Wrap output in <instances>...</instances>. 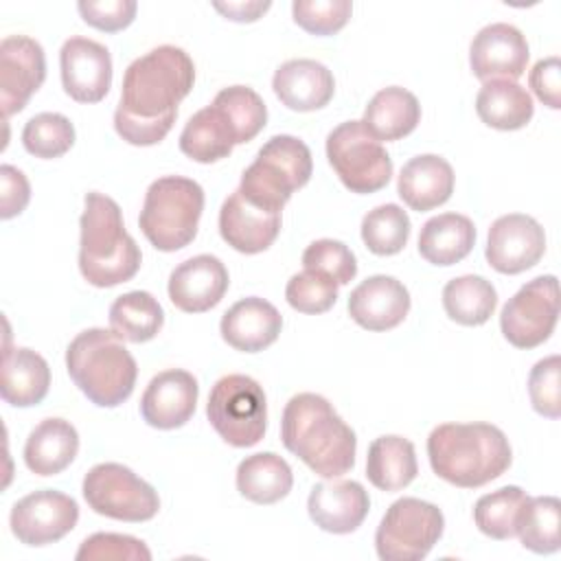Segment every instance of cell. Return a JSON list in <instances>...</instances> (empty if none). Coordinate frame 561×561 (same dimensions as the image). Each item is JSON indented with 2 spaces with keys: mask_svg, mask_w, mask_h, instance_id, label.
Wrapping results in <instances>:
<instances>
[{
  "mask_svg": "<svg viewBox=\"0 0 561 561\" xmlns=\"http://www.w3.org/2000/svg\"><path fill=\"white\" fill-rule=\"evenodd\" d=\"M280 440L313 473L329 480L348 473L355 465V432L316 392H300L287 401L280 419Z\"/></svg>",
  "mask_w": 561,
  "mask_h": 561,
  "instance_id": "cell-1",
  "label": "cell"
},
{
  "mask_svg": "<svg viewBox=\"0 0 561 561\" xmlns=\"http://www.w3.org/2000/svg\"><path fill=\"white\" fill-rule=\"evenodd\" d=\"M432 471L460 489H478L500 478L513 460L504 432L491 423H443L427 436Z\"/></svg>",
  "mask_w": 561,
  "mask_h": 561,
  "instance_id": "cell-2",
  "label": "cell"
},
{
  "mask_svg": "<svg viewBox=\"0 0 561 561\" xmlns=\"http://www.w3.org/2000/svg\"><path fill=\"white\" fill-rule=\"evenodd\" d=\"M193 83L195 66L188 53L171 44L158 46L127 66L114 116L129 121L178 116V105Z\"/></svg>",
  "mask_w": 561,
  "mask_h": 561,
  "instance_id": "cell-3",
  "label": "cell"
},
{
  "mask_svg": "<svg viewBox=\"0 0 561 561\" xmlns=\"http://www.w3.org/2000/svg\"><path fill=\"white\" fill-rule=\"evenodd\" d=\"M79 221V272L94 287H114L127 283L140 270V248L125 230L121 206L103 195L88 193Z\"/></svg>",
  "mask_w": 561,
  "mask_h": 561,
  "instance_id": "cell-4",
  "label": "cell"
},
{
  "mask_svg": "<svg viewBox=\"0 0 561 561\" xmlns=\"http://www.w3.org/2000/svg\"><path fill=\"white\" fill-rule=\"evenodd\" d=\"M66 368L75 386L99 408H116L134 392V355L107 329H85L66 348Z\"/></svg>",
  "mask_w": 561,
  "mask_h": 561,
  "instance_id": "cell-5",
  "label": "cell"
},
{
  "mask_svg": "<svg viewBox=\"0 0 561 561\" xmlns=\"http://www.w3.org/2000/svg\"><path fill=\"white\" fill-rule=\"evenodd\" d=\"M202 210L204 191L195 180L164 175L149 184L138 226L156 250L175 252L195 239Z\"/></svg>",
  "mask_w": 561,
  "mask_h": 561,
  "instance_id": "cell-6",
  "label": "cell"
},
{
  "mask_svg": "<svg viewBox=\"0 0 561 561\" xmlns=\"http://www.w3.org/2000/svg\"><path fill=\"white\" fill-rule=\"evenodd\" d=\"M313 173L309 147L289 134L272 136L243 171L239 193L254 206L280 213L296 188H302Z\"/></svg>",
  "mask_w": 561,
  "mask_h": 561,
  "instance_id": "cell-7",
  "label": "cell"
},
{
  "mask_svg": "<svg viewBox=\"0 0 561 561\" xmlns=\"http://www.w3.org/2000/svg\"><path fill=\"white\" fill-rule=\"evenodd\" d=\"M206 416L228 445L252 447L263 438L267 427L265 392L248 375H226L217 379L208 394Z\"/></svg>",
  "mask_w": 561,
  "mask_h": 561,
  "instance_id": "cell-8",
  "label": "cell"
},
{
  "mask_svg": "<svg viewBox=\"0 0 561 561\" xmlns=\"http://www.w3.org/2000/svg\"><path fill=\"white\" fill-rule=\"evenodd\" d=\"M327 158L340 182L357 195L383 188L392 178V160L362 121H346L327 136Z\"/></svg>",
  "mask_w": 561,
  "mask_h": 561,
  "instance_id": "cell-9",
  "label": "cell"
},
{
  "mask_svg": "<svg viewBox=\"0 0 561 561\" xmlns=\"http://www.w3.org/2000/svg\"><path fill=\"white\" fill-rule=\"evenodd\" d=\"M443 511L419 497L392 502L375 533V548L383 561H421L440 539Z\"/></svg>",
  "mask_w": 561,
  "mask_h": 561,
  "instance_id": "cell-10",
  "label": "cell"
},
{
  "mask_svg": "<svg viewBox=\"0 0 561 561\" xmlns=\"http://www.w3.org/2000/svg\"><path fill=\"white\" fill-rule=\"evenodd\" d=\"M88 506L105 517L121 522H147L158 515V491L118 462L94 465L83 478Z\"/></svg>",
  "mask_w": 561,
  "mask_h": 561,
  "instance_id": "cell-11",
  "label": "cell"
},
{
  "mask_svg": "<svg viewBox=\"0 0 561 561\" xmlns=\"http://www.w3.org/2000/svg\"><path fill=\"white\" fill-rule=\"evenodd\" d=\"M559 320V283L546 274L528 280L502 307L500 329L515 348H535L543 344Z\"/></svg>",
  "mask_w": 561,
  "mask_h": 561,
  "instance_id": "cell-12",
  "label": "cell"
},
{
  "mask_svg": "<svg viewBox=\"0 0 561 561\" xmlns=\"http://www.w3.org/2000/svg\"><path fill=\"white\" fill-rule=\"evenodd\" d=\"M79 522L77 502L55 489L24 495L11 508V533L24 546H48L66 537Z\"/></svg>",
  "mask_w": 561,
  "mask_h": 561,
  "instance_id": "cell-13",
  "label": "cell"
},
{
  "mask_svg": "<svg viewBox=\"0 0 561 561\" xmlns=\"http://www.w3.org/2000/svg\"><path fill=\"white\" fill-rule=\"evenodd\" d=\"M46 79V57L28 35H9L0 42V105L4 118L22 112Z\"/></svg>",
  "mask_w": 561,
  "mask_h": 561,
  "instance_id": "cell-14",
  "label": "cell"
},
{
  "mask_svg": "<svg viewBox=\"0 0 561 561\" xmlns=\"http://www.w3.org/2000/svg\"><path fill=\"white\" fill-rule=\"evenodd\" d=\"M546 252V232L537 219L522 213L497 217L489 228L484 256L500 274H519L539 263Z\"/></svg>",
  "mask_w": 561,
  "mask_h": 561,
  "instance_id": "cell-15",
  "label": "cell"
},
{
  "mask_svg": "<svg viewBox=\"0 0 561 561\" xmlns=\"http://www.w3.org/2000/svg\"><path fill=\"white\" fill-rule=\"evenodd\" d=\"M64 92L77 103H99L112 85L110 50L88 37H70L59 50Z\"/></svg>",
  "mask_w": 561,
  "mask_h": 561,
  "instance_id": "cell-16",
  "label": "cell"
},
{
  "mask_svg": "<svg viewBox=\"0 0 561 561\" xmlns=\"http://www.w3.org/2000/svg\"><path fill=\"white\" fill-rule=\"evenodd\" d=\"M528 42L522 31L506 22H495L478 31L469 46V66L480 81H515L528 66Z\"/></svg>",
  "mask_w": 561,
  "mask_h": 561,
  "instance_id": "cell-17",
  "label": "cell"
},
{
  "mask_svg": "<svg viewBox=\"0 0 561 561\" xmlns=\"http://www.w3.org/2000/svg\"><path fill=\"white\" fill-rule=\"evenodd\" d=\"M199 397L197 379L182 368L151 377L140 399V414L156 430H175L191 421Z\"/></svg>",
  "mask_w": 561,
  "mask_h": 561,
  "instance_id": "cell-18",
  "label": "cell"
},
{
  "mask_svg": "<svg viewBox=\"0 0 561 561\" xmlns=\"http://www.w3.org/2000/svg\"><path fill=\"white\" fill-rule=\"evenodd\" d=\"M230 285L226 265L213 254L182 261L169 276V298L186 313H204L221 302Z\"/></svg>",
  "mask_w": 561,
  "mask_h": 561,
  "instance_id": "cell-19",
  "label": "cell"
},
{
  "mask_svg": "<svg viewBox=\"0 0 561 561\" xmlns=\"http://www.w3.org/2000/svg\"><path fill=\"white\" fill-rule=\"evenodd\" d=\"M370 508L368 491L355 480L318 482L307 500L311 522L333 535H346L362 526Z\"/></svg>",
  "mask_w": 561,
  "mask_h": 561,
  "instance_id": "cell-20",
  "label": "cell"
},
{
  "mask_svg": "<svg viewBox=\"0 0 561 561\" xmlns=\"http://www.w3.org/2000/svg\"><path fill=\"white\" fill-rule=\"evenodd\" d=\"M408 311L410 294L394 276H368L348 296V316L368 331H390L405 320Z\"/></svg>",
  "mask_w": 561,
  "mask_h": 561,
  "instance_id": "cell-21",
  "label": "cell"
},
{
  "mask_svg": "<svg viewBox=\"0 0 561 561\" xmlns=\"http://www.w3.org/2000/svg\"><path fill=\"white\" fill-rule=\"evenodd\" d=\"M278 232L280 213H270L250 204L239 188L221 204L219 234L237 252L259 254L276 241Z\"/></svg>",
  "mask_w": 561,
  "mask_h": 561,
  "instance_id": "cell-22",
  "label": "cell"
},
{
  "mask_svg": "<svg viewBox=\"0 0 561 561\" xmlns=\"http://www.w3.org/2000/svg\"><path fill=\"white\" fill-rule=\"evenodd\" d=\"M283 329V316L278 309L259 298H241L221 318L219 331L228 346L241 353H259L272 346Z\"/></svg>",
  "mask_w": 561,
  "mask_h": 561,
  "instance_id": "cell-23",
  "label": "cell"
},
{
  "mask_svg": "<svg viewBox=\"0 0 561 561\" xmlns=\"http://www.w3.org/2000/svg\"><path fill=\"white\" fill-rule=\"evenodd\" d=\"M272 88L285 107L313 112L333 99L335 79L331 70L316 59H289L276 68Z\"/></svg>",
  "mask_w": 561,
  "mask_h": 561,
  "instance_id": "cell-24",
  "label": "cell"
},
{
  "mask_svg": "<svg viewBox=\"0 0 561 561\" xmlns=\"http://www.w3.org/2000/svg\"><path fill=\"white\" fill-rule=\"evenodd\" d=\"M454 169L451 164L434 153L414 156L408 160L397 180V193L416 213L443 206L454 193Z\"/></svg>",
  "mask_w": 561,
  "mask_h": 561,
  "instance_id": "cell-25",
  "label": "cell"
},
{
  "mask_svg": "<svg viewBox=\"0 0 561 561\" xmlns=\"http://www.w3.org/2000/svg\"><path fill=\"white\" fill-rule=\"evenodd\" d=\"M50 388L46 359L24 346L4 348L0 394L13 408H31L44 401Z\"/></svg>",
  "mask_w": 561,
  "mask_h": 561,
  "instance_id": "cell-26",
  "label": "cell"
},
{
  "mask_svg": "<svg viewBox=\"0 0 561 561\" xmlns=\"http://www.w3.org/2000/svg\"><path fill=\"white\" fill-rule=\"evenodd\" d=\"M79 451V434L70 421L44 419L24 443V462L35 476L61 473Z\"/></svg>",
  "mask_w": 561,
  "mask_h": 561,
  "instance_id": "cell-27",
  "label": "cell"
},
{
  "mask_svg": "<svg viewBox=\"0 0 561 561\" xmlns=\"http://www.w3.org/2000/svg\"><path fill=\"white\" fill-rule=\"evenodd\" d=\"M421 121V105L419 99L399 85H390L379 90L364 110V127L375 136L379 142L386 140H401L416 129Z\"/></svg>",
  "mask_w": 561,
  "mask_h": 561,
  "instance_id": "cell-28",
  "label": "cell"
},
{
  "mask_svg": "<svg viewBox=\"0 0 561 561\" xmlns=\"http://www.w3.org/2000/svg\"><path fill=\"white\" fill-rule=\"evenodd\" d=\"M476 243V228L467 215L443 213L427 219L419 234V254L432 265H454L462 261Z\"/></svg>",
  "mask_w": 561,
  "mask_h": 561,
  "instance_id": "cell-29",
  "label": "cell"
},
{
  "mask_svg": "<svg viewBox=\"0 0 561 561\" xmlns=\"http://www.w3.org/2000/svg\"><path fill=\"white\" fill-rule=\"evenodd\" d=\"M476 112L484 125L513 131L530 123L535 105L528 90L517 81L491 79L482 83L476 96Z\"/></svg>",
  "mask_w": 561,
  "mask_h": 561,
  "instance_id": "cell-30",
  "label": "cell"
},
{
  "mask_svg": "<svg viewBox=\"0 0 561 561\" xmlns=\"http://www.w3.org/2000/svg\"><path fill=\"white\" fill-rule=\"evenodd\" d=\"M419 473L414 445L397 434L379 436L366 456V476L373 486L386 493L405 489Z\"/></svg>",
  "mask_w": 561,
  "mask_h": 561,
  "instance_id": "cell-31",
  "label": "cell"
},
{
  "mask_svg": "<svg viewBox=\"0 0 561 561\" xmlns=\"http://www.w3.org/2000/svg\"><path fill=\"white\" fill-rule=\"evenodd\" d=\"M234 145L237 138L230 123L213 103L195 112L180 134V151L202 164L228 158Z\"/></svg>",
  "mask_w": 561,
  "mask_h": 561,
  "instance_id": "cell-32",
  "label": "cell"
},
{
  "mask_svg": "<svg viewBox=\"0 0 561 561\" xmlns=\"http://www.w3.org/2000/svg\"><path fill=\"white\" fill-rule=\"evenodd\" d=\"M291 486V467L274 451L252 454L237 467V491L254 504L280 502Z\"/></svg>",
  "mask_w": 561,
  "mask_h": 561,
  "instance_id": "cell-33",
  "label": "cell"
},
{
  "mask_svg": "<svg viewBox=\"0 0 561 561\" xmlns=\"http://www.w3.org/2000/svg\"><path fill=\"white\" fill-rule=\"evenodd\" d=\"M164 324V311L149 291H127L110 307V331L131 344L153 340Z\"/></svg>",
  "mask_w": 561,
  "mask_h": 561,
  "instance_id": "cell-34",
  "label": "cell"
},
{
  "mask_svg": "<svg viewBox=\"0 0 561 561\" xmlns=\"http://www.w3.org/2000/svg\"><path fill=\"white\" fill-rule=\"evenodd\" d=\"M443 307L454 322L462 327H480L493 316L497 307V291L486 278L465 274L451 278L443 287Z\"/></svg>",
  "mask_w": 561,
  "mask_h": 561,
  "instance_id": "cell-35",
  "label": "cell"
},
{
  "mask_svg": "<svg viewBox=\"0 0 561 561\" xmlns=\"http://www.w3.org/2000/svg\"><path fill=\"white\" fill-rule=\"evenodd\" d=\"M561 502L554 495L528 497L517 517V537L524 548L537 554L557 552L561 546Z\"/></svg>",
  "mask_w": 561,
  "mask_h": 561,
  "instance_id": "cell-36",
  "label": "cell"
},
{
  "mask_svg": "<svg viewBox=\"0 0 561 561\" xmlns=\"http://www.w3.org/2000/svg\"><path fill=\"white\" fill-rule=\"evenodd\" d=\"M526 500V491L513 484L482 495L473 506V522L478 530L500 541L515 537L517 517Z\"/></svg>",
  "mask_w": 561,
  "mask_h": 561,
  "instance_id": "cell-37",
  "label": "cell"
},
{
  "mask_svg": "<svg viewBox=\"0 0 561 561\" xmlns=\"http://www.w3.org/2000/svg\"><path fill=\"white\" fill-rule=\"evenodd\" d=\"M213 105L230 123L237 145L250 142L267 123V107L263 99L248 85H230L219 90Z\"/></svg>",
  "mask_w": 561,
  "mask_h": 561,
  "instance_id": "cell-38",
  "label": "cell"
},
{
  "mask_svg": "<svg viewBox=\"0 0 561 561\" xmlns=\"http://www.w3.org/2000/svg\"><path fill=\"white\" fill-rule=\"evenodd\" d=\"M410 239V217L397 204H381L362 219V241L377 256H392Z\"/></svg>",
  "mask_w": 561,
  "mask_h": 561,
  "instance_id": "cell-39",
  "label": "cell"
},
{
  "mask_svg": "<svg viewBox=\"0 0 561 561\" xmlns=\"http://www.w3.org/2000/svg\"><path fill=\"white\" fill-rule=\"evenodd\" d=\"M22 145L35 158H59L75 145V125L57 112L35 114L22 129Z\"/></svg>",
  "mask_w": 561,
  "mask_h": 561,
  "instance_id": "cell-40",
  "label": "cell"
},
{
  "mask_svg": "<svg viewBox=\"0 0 561 561\" xmlns=\"http://www.w3.org/2000/svg\"><path fill=\"white\" fill-rule=\"evenodd\" d=\"M285 298L300 313H324L337 300V283L318 270H302L287 280Z\"/></svg>",
  "mask_w": 561,
  "mask_h": 561,
  "instance_id": "cell-41",
  "label": "cell"
},
{
  "mask_svg": "<svg viewBox=\"0 0 561 561\" xmlns=\"http://www.w3.org/2000/svg\"><path fill=\"white\" fill-rule=\"evenodd\" d=\"M353 13L348 0H296L291 4L294 22L311 35H333L342 31Z\"/></svg>",
  "mask_w": 561,
  "mask_h": 561,
  "instance_id": "cell-42",
  "label": "cell"
},
{
  "mask_svg": "<svg viewBox=\"0 0 561 561\" xmlns=\"http://www.w3.org/2000/svg\"><path fill=\"white\" fill-rule=\"evenodd\" d=\"M75 557L79 561H149L151 550L131 535L94 533L81 541Z\"/></svg>",
  "mask_w": 561,
  "mask_h": 561,
  "instance_id": "cell-43",
  "label": "cell"
},
{
  "mask_svg": "<svg viewBox=\"0 0 561 561\" xmlns=\"http://www.w3.org/2000/svg\"><path fill=\"white\" fill-rule=\"evenodd\" d=\"M302 265L305 270H318L331 276L337 285L351 283L357 274L355 254L335 239H318L309 243L302 252Z\"/></svg>",
  "mask_w": 561,
  "mask_h": 561,
  "instance_id": "cell-44",
  "label": "cell"
},
{
  "mask_svg": "<svg viewBox=\"0 0 561 561\" xmlns=\"http://www.w3.org/2000/svg\"><path fill=\"white\" fill-rule=\"evenodd\" d=\"M528 397L533 408L546 419L561 416V357L539 359L528 375Z\"/></svg>",
  "mask_w": 561,
  "mask_h": 561,
  "instance_id": "cell-45",
  "label": "cell"
},
{
  "mask_svg": "<svg viewBox=\"0 0 561 561\" xmlns=\"http://www.w3.org/2000/svg\"><path fill=\"white\" fill-rule=\"evenodd\" d=\"M77 9L85 24L105 33H116L134 22L138 4L134 0H81L77 2Z\"/></svg>",
  "mask_w": 561,
  "mask_h": 561,
  "instance_id": "cell-46",
  "label": "cell"
},
{
  "mask_svg": "<svg viewBox=\"0 0 561 561\" xmlns=\"http://www.w3.org/2000/svg\"><path fill=\"white\" fill-rule=\"evenodd\" d=\"M530 88L537 94V99L548 105L550 110L561 107V61L559 57H546L539 59L530 75H528Z\"/></svg>",
  "mask_w": 561,
  "mask_h": 561,
  "instance_id": "cell-47",
  "label": "cell"
},
{
  "mask_svg": "<svg viewBox=\"0 0 561 561\" xmlns=\"http://www.w3.org/2000/svg\"><path fill=\"white\" fill-rule=\"evenodd\" d=\"M0 184H2L0 217L11 219L26 208V204L31 199V186H28L26 175L11 164L0 167Z\"/></svg>",
  "mask_w": 561,
  "mask_h": 561,
  "instance_id": "cell-48",
  "label": "cell"
},
{
  "mask_svg": "<svg viewBox=\"0 0 561 561\" xmlns=\"http://www.w3.org/2000/svg\"><path fill=\"white\" fill-rule=\"evenodd\" d=\"M213 7L232 22H254L259 20L272 4L265 2H213Z\"/></svg>",
  "mask_w": 561,
  "mask_h": 561,
  "instance_id": "cell-49",
  "label": "cell"
}]
</instances>
